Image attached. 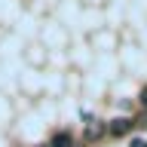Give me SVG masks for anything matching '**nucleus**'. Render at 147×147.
<instances>
[{
  "label": "nucleus",
  "mask_w": 147,
  "mask_h": 147,
  "mask_svg": "<svg viewBox=\"0 0 147 147\" xmlns=\"http://www.w3.org/2000/svg\"><path fill=\"white\" fill-rule=\"evenodd\" d=\"M132 147H147V144H144V141H135V144H132Z\"/></svg>",
  "instance_id": "obj_5"
},
{
  "label": "nucleus",
  "mask_w": 147,
  "mask_h": 147,
  "mask_svg": "<svg viewBox=\"0 0 147 147\" xmlns=\"http://www.w3.org/2000/svg\"><path fill=\"white\" fill-rule=\"evenodd\" d=\"M132 126H135V123H132V119H113V123H110L107 126V132L110 135H129V132H132Z\"/></svg>",
  "instance_id": "obj_1"
},
{
  "label": "nucleus",
  "mask_w": 147,
  "mask_h": 147,
  "mask_svg": "<svg viewBox=\"0 0 147 147\" xmlns=\"http://www.w3.org/2000/svg\"><path fill=\"white\" fill-rule=\"evenodd\" d=\"M49 147H74L71 132H55V135H52V141H49Z\"/></svg>",
  "instance_id": "obj_3"
},
{
  "label": "nucleus",
  "mask_w": 147,
  "mask_h": 147,
  "mask_svg": "<svg viewBox=\"0 0 147 147\" xmlns=\"http://www.w3.org/2000/svg\"><path fill=\"white\" fill-rule=\"evenodd\" d=\"M138 101H141V107L147 110V86H144V89H141V98H138Z\"/></svg>",
  "instance_id": "obj_4"
},
{
  "label": "nucleus",
  "mask_w": 147,
  "mask_h": 147,
  "mask_svg": "<svg viewBox=\"0 0 147 147\" xmlns=\"http://www.w3.org/2000/svg\"><path fill=\"white\" fill-rule=\"evenodd\" d=\"M104 132H107V126L95 119V123H89V126H86V141H98V138L104 135Z\"/></svg>",
  "instance_id": "obj_2"
}]
</instances>
